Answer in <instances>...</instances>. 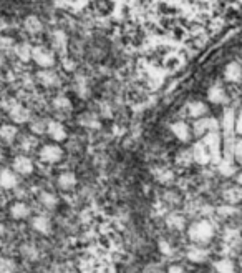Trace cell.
Returning a JSON list of instances; mask_svg holds the SVG:
<instances>
[{
  "label": "cell",
  "instance_id": "cell-39",
  "mask_svg": "<svg viewBox=\"0 0 242 273\" xmlns=\"http://www.w3.org/2000/svg\"><path fill=\"white\" fill-rule=\"evenodd\" d=\"M232 155H234V158L237 160V162H240V163H242V138H239L237 142L234 143Z\"/></svg>",
  "mask_w": 242,
  "mask_h": 273
},
{
  "label": "cell",
  "instance_id": "cell-12",
  "mask_svg": "<svg viewBox=\"0 0 242 273\" xmlns=\"http://www.w3.org/2000/svg\"><path fill=\"white\" fill-rule=\"evenodd\" d=\"M30 207H28L25 202H15V204H12L10 208H9V215H10V219L12 220H25L30 216Z\"/></svg>",
  "mask_w": 242,
  "mask_h": 273
},
{
  "label": "cell",
  "instance_id": "cell-27",
  "mask_svg": "<svg viewBox=\"0 0 242 273\" xmlns=\"http://www.w3.org/2000/svg\"><path fill=\"white\" fill-rule=\"evenodd\" d=\"M38 202L48 210H53V208H56V205H58V198H56V195L52 192H42L38 195Z\"/></svg>",
  "mask_w": 242,
  "mask_h": 273
},
{
  "label": "cell",
  "instance_id": "cell-1",
  "mask_svg": "<svg viewBox=\"0 0 242 273\" xmlns=\"http://www.w3.org/2000/svg\"><path fill=\"white\" fill-rule=\"evenodd\" d=\"M188 235L197 245H208L214 239V225L209 220H197L188 228Z\"/></svg>",
  "mask_w": 242,
  "mask_h": 273
},
{
  "label": "cell",
  "instance_id": "cell-46",
  "mask_svg": "<svg viewBox=\"0 0 242 273\" xmlns=\"http://www.w3.org/2000/svg\"><path fill=\"white\" fill-rule=\"evenodd\" d=\"M236 180H237V185H239V187H242V172H239V173H237Z\"/></svg>",
  "mask_w": 242,
  "mask_h": 273
},
{
  "label": "cell",
  "instance_id": "cell-36",
  "mask_svg": "<svg viewBox=\"0 0 242 273\" xmlns=\"http://www.w3.org/2000/svg\"><path fill=\"white\" fill-rule=\"evenodd\" d=\"M176 162L179 165H183V167H188L191 162H194V160H193V152H191V150L179 152V153H177V157H176Z\"/></svg>",
  "mask_w": 242,
  "mask_h": 273
},
{
  "label": "cell",
  "instance_id": "cell-30",
  "mask_svg": "<svg viewBox=\"0 0 242 273\" xmlns=\"http://www.w3.org/2000/svg\"><path fill=\"white\" fill-rule=\"evenodd\" d=\"M217 170L223 177H232V175L236 173V165H234L229 158H224L217 162Z\"/></svg>",
  "mask_w": 242,
  "mask_h": 273
},
{
  "label": "cell",
  "instance_id": "cell-9",
  "mask_svg": "<svg viewBox=\"0 0 242 273\" xmlns=\"http://www.w3.org/2000/svg\"><path fill=\"white\" fill-rule=\"evenodd\" d=\"M32 228H33V232H37L40 235H50L52 233V220L48 219V216L45 215H37V216H33L32 219Z\"/></svg>",
  "mask_w": 242,
  "mask_h": 273
},
{
  "label": "cell",
  "instance_id": "cell-15",
  "mask_svg": "<svg viewBox=\"0 0 242 273\" xmlns=\"http://www.w3.org/2000/svg\"><path fill=\"white\" fill-rule=\"evenodd\" d=\"M18 137V127L15 123H2L0 125V140L4 143H13Z\"/></svg>",
  "mask_w": 242,
  "mask_h": 273
},
{
  "label": "cell",
  "instance_id": "cell-45",
  "mask_svg": "<svg viewBox=\"0 0 242 273\" xmlns=\"http://www.w3.org/2000/svg\"><path fill=\"white\" fill-rule=\"evenodd\" d=\"M5 232H7V228H5V225L2 222H0V239H2V236L5 235Z\"/></svg>",
  "mask_w": 242,
  "mask_h": 273
},
{
  "label": "cell",
  "instance_id": "cell-3",
  "mask_svg": "<svg viewBox=\"0 0 242 273\" xmlns=\"http://www.w3.org/2000/svg\"><path fill=\"white\" fill-rule=\"evenodd\" d=\"M63 155H65V153H63V149L58 143H45V145H42L38 150L40 160L48 165H55V163L62 162Z\"/></svg>",
  "mask_w": 242,
  "mask_h": 273
},
{
  "label": "cell",
  "instance_id": "cell-35",
  "mask_svg": "<svg viewBox=\"0 0 242 273\" xmlns=\"http://www.w3.org/2000/svg\"><path fill=\"white\" fill-rule=\"evenodd\" d=\"M30 130L35 135H42L45 134L47 130V122L42 120V118H37V120H30Z\"/></svg>",
  "mask_w": 242,
  "mask_h": 273
},
{
  "label": "cell",
  "instance_id": "cell-40",
  "mask_svg": "<svg viewBox=\"0 0 242 273\" xmlns=\"http://www.w3.org/2000/svg\"><path fill=\"white\" fill-rule=\"evenodd\" d=\"M240 239V233L237 232L236 228H227L226 230V235H224V240L226 242H234V240H237Z\"/></svg>",
  "mask_w": 242,
  "mask_h": 273
},
{
  "label": "cell",
  "instance_id": "cell-6",
  "mask_svg": "<svg viewBox=\"0 0 242 273\" xmlns=\"http://www.w3.org/2000/svg\"><path fill=\"white\" fill-rule=\"evenodd\" d=\"M30 110H28L25 105L22 103H12L10 108H9V118L12 123L15 125H22V123H27L30 122Z\"/></svg>",
  "mask_w": 242,
  "mask_h": 273
},
{
  "label": "cell",
  "instance_id": "cell-32",
  "mask_svg": "<svg viewBox=\"0 0 242 273\" xmlns=\"http://www.w3.org/2000/svg\"><path fill=\"white\" fill-rule=\"evenodd\" d=\"M75 92L82 97V99H85V97L90 95V87H88V82L85 77L78 75L76 80H75Z\"/></svg>",
  "mask_w": 242,
  "mask_h": 273
},
{
  "label": "cell",
  "instance_id": "cell-21",
  "mask_svg": "<svg viewBox=\"0 0 242 273\" xmlns=\"http://www.w3.org/2000/svg\"><path fill=\"white\" fill-rule=\"evenodd\" d=\"M50 39H52V45L55 47V50L58 52H65L67 50V33L63 30H55L52 35H50Z\"/></svg>",
  "mask_w": 242,
  "mask_h": 273
},
{
  "label": "cell",
  "instance_id": "cell-43",
  "mask_svg": "<svg viewBox=\"0 0 242 273\" xmlns=\"http://www.w3.org/2000/svg\"><path fill=\"white\" fill-rule=\"evenodd\" d=\"M168 273H186V271H184V268L179 267V265H171L168 268Z\"/></svg>",
  "mask_w": 242,
  "mask_h": 273
},
{
  "label": "cell",
  "instance_id": "cell-19",
  "mask_svg": "<svg viewBox=\"0 0 242 273\" xmlns=\"http://www.w3.org/2000/svg\"><path fill=\"white\" fill-rule=\"evenodd\" d=\"M24 29L30 35H38L44 30V22L37 15H27L24 20Z\"/></svg>",
  "mask_w": 242,
  "mask_h": 273
},
{
  "label": "cell",
  "instance_id": "cell-17",
  "mask_svg": "<svg viewBox=\"0 0 242 273\" xmlns=\"http://www.w3.org/2000/svg\"><path fill=\"white\" fill-rule=\"evenodd\" d=\"M208 100L211 103H216V105H223L227 102V94L223 85H219V83H214V85H211L208 90Z\"/></svg>",
  "mask_w": 242,
  "mask_h": 273
},
{
  "label": "cell",
  "instance_id": "cell-4",
  "mask_svg": "<svg viewBox=\"0 0 242 273\" xmlns=\"http://www.w3.org/2000/svg\"><path fill=\"white\" fill-rule=\"evenodd\" d=\"M12 170L15 172L17 175H22V177H28V175H32L35 170V163L30 157L27 155H17L13 157L12 160Z\"/></svg>",
  "mask_w": 242,
  "mask_h": 273
},
{
  "label": "cell",
  "instance_id": "cell-31",
  "mask_svg": "<svg viewBox=\"0 0 242 273\" xmlns=\"http://www.w3.org/2000/svg\"><path fill=\"white\" fill-rule=\"evenodd\" d=\"M80 123L83 125V127H87V129H91V130H96V129H99V118L95 115V114H83L82 117H80Z\"/></svg>",
  "mask_w": 242,
  "mask_h": 273
},
{
  "label": "cell",
  "instance_id": "cell-10",
  "mask_svg": "<svg viewBox=\"0 0 242 273\" xmlns=\"http://www.w3.org/2000/svg\"><path fill=\"white\" fill-rule=\"evenodd\" d=\"M193 160L197 163H201V165H206V163H209L212 162V158H211V152L208 149V145H206L204 142H197L194 143L193 147Z\"/></svg>",
  "mask_w": 242,
  "mask_h": 273
},
{
  "label": "cell",
  "instance_id": "cell-38",
  "mask_svg": "<svg viewBox=\"0 0 242 273\" xmlns=\"http://www.w3.org/2000/svg\"><path fill=\"white\" fill-rule=\"evenodd\" d=\"M232 125H234V117H232V112L227 110L226 115H224V129H226V134L229 137V132L232 130Z\"/></svg>",
  "mask_w": 242,
  "mask_h": 273
},
{
  "label": "cell",
  "instance_id": "cell-25",
  "mask_svg": "<svg viewBox=\"0 0 242 273\" xmlns=\"http://www.w3.org/2000/svg\"><path fill=\"white\" fill-rule=\"evenodd\" d=\"M153 177H154L156 181H159L161 185H168L174 180V173L171 170H168V169H154Z\"/></svg>",
  "mask_w": 242,
  "mask_h": 273
},
{
  "label": "cell",
  "instance_id": "cell-34",
  "mask_svg": "<svg viewBox=\"0 0 242 273\" xmlns=\"http://www.w3.org/2000/svg\"><path fill=\"white\" fill-rule=\"evenodd\" d=\"M15 40L10 35H0V52H9L12 48H15Z\"/></svg>",
  "mask_w": 242,
  "mask_h": 273
},
{
  "label": "cell",
  "instance_id": "cell-29",
  "mask_svg": "<svg viewBox=\"0 0 242 273\" xmlns=\"http://www.w3.org/2000/svg\"><path fill=\"white\" fill-rule=\"evenodd\" d=\"M214 270L217 273H236V265L229 258H220L214 263Z\"/></svg>",
  "mask_w": 242,
  "mask_h": 273
},
{
  "label": "cell",
  "instance_id": "cell-26",
  "mask_svg": "<svg viewBox=\"0 0 242 273\" xmlns=\"http://www.w3.org/2000/svg\"><path fill=\"white\" fill-rule=\"evenodd\" d=\"M224 200L227 204H237V202L242 200V187H229L224 190Z\"/></svg>",
  "mask_w": 242,
  "mask_h": 273
},
{
  "label": "cell",
  "instance_id": "cell-41",
  "mask_svg": "<svg viewBox=\"0 0 242 273\" xmlns=\"http://www.w3.org/2000/svg\"><path fill=\"white\" fill-rule=\"evenodd\" d=\"M159 251H161L163 255H171V253H173V247H171L169 242L161 240L159 242Z\"/></svg>",
  "mask_w": 242,
  "mask_h": 273
},
{
  "label": "cell",
  "instance_id": "cell-13",
  "mask_svg": "<svg viewBox=\"0 0 242 273\" xmlns=\"http://www.w3.org/2000/svg\"><path fill=\"white\" fill-rule=\"evenodd\" d=\"M76 184H78V178H76V175L73 172H62L58 175V178H56V185H58V188L63 192L73 190V188L76 187Z\"/></svg>",
  "mask_w": 242,
  "mask_h": 273
},
{
  "label": "cell",
  "instance_id": "cell-18",
  "mask_svg": "<svg viewBox=\"0 0 242 273\" xmlns=\"http://www.w3.org/2000/svg\"><path fill=\"white\" fill-rule=\"evenodd\" d=\"M171 132H173V135L179 140V142H189L191 140V129L186 122H174L171 125Z\"/></svg>",
  "mask_w": 242,
  "mask_h": 273
},
{
  "label": "cell",
  "instance_id": "cell-20",
  "mask_svg": "<svg viewBox=\"0 0 242 273\" xmlns=\"http://www.w3.org/2000/svg\"><path fill=\"white\" fill-rule=\"evenodd\" d=\"M188 114L193 118H203L206 114H208V105L201 100H193L188 103Z\"/></svg>",
  "mask_w": 242,
  "mask_h": 273
},
{
  "label": "cell",
  "instance_id": "cell-8",
  "mask_svg": "<svg viewBox=\"0 0 242 273\" xmlns=\"http://www.w3.org/2000/svg\"><path fill=\"white\" fill-rule=\"evenodd\" d=\"M18 187V175L12 169L0 170V188L2 190H13Z\"/></svg>",
  "mask_w": 242,
  "mask_h": 273
},
{
  "label": "cell",
  "instance_id": "cell-24",
  "mask_svg": "<svg viewBox=\"0 0 242 273\" xmlns=\"http://www.w3.org/2000/svg\"><path fill=\"white\" fill-rule=\"evenodd\" d=\"M20 251H22V257L25 258V260L28 262H37L38 258H40V251L38 248L35 247L33 243H25L20 247Z\"/></svg>",
  "mask_w": 242,
  "mask_h": 273
},
{
  "label": "cell",
  "instance_id": "cell-11",
  "mask_svg": "<svg viewBox=\"0 0 242 273\" xmlns=\"http://www.w3.org/2000/svg\"><path fill=\"white\" fill-rule=\"evenodd\" d=\"M219 123L214 120V118H199V120L194 123V134L197 137H204L209 132H217Z\"/></svg>",
  "mask_w": 242,
  "mask_h": 273
},
{
  "label": "cell",
  "instance_id": "cell-22",
  "mask_svg": "<svg viewBox=\"0 0 242 273\" xmlns=\"http://www.w3.org/2000/svg\"><path fill=\"white\" fill-rule=\"evenodd\" d=\"M32 45L25 44V42H22V44H17L15 48H13V52H15V57L20 60V62H30L32 60Z\"/></svg>",
  "mask_w": 242,
  "mask_h": 273
},
{
  "label": "cell",
  "instance_id": "cell-2",
  "mask_svg": "<svg viewBox=\"0 0 242 273\" xmlns=\"http://www.w3.org/2000/svg\"><path fill=\"white\" fill-rule=\"evenodd\" d=\"M32 60L35 62V65H38L40 68H53L56 64L55 52L42 45L32 48Z\"/></svg>",
  "mask_w": 242,
  "mask_h": 273
},
{
  "label": "cell",
  "instance_id": "cell-5",
  "mask_svg": "<svg viewBox=\"0 0 242 273\" xmlns=\"http://www.w3.org/2000/svg\"><path fill=\"white\" fill-rule=\"evenodd\" d=\"M37 82L45 88H55L60 85V75L53 68H40L37 72Z\"/></svg>",
  "mask_w": 242,
  "mask_h": 273
},
{
  "label": "cell",
  "instance_id": "cell-28",
  "mask_svg": "<svg viewBox=\"0 0 242 273\" xmlns=\"http://www.w3.org/2000/svg\"><path fill=\"white\" fill-rule=\"evenodd\" d=\"M52 103H53V108L58 112H70L73 107L72 100H70L67 95H56Z\"/></svg>",
  "mask_w": 242,
  "mask_h": 273
},
{
  "label": "cell",
  "instance_id": "cell-14",
  "mask_svg": "<svg viewBox=\"0 0 242 273\" xmlns=\"http://www.w3.org/2000/svg\"><path fill=\"white\" fill-rule=\"evenodd\" d=\"M186 257H188V260L193 263H204L206 260H208L209 251L204 247H201V245H191L186 251Z\"/></svg>",
  "mask_w": 242,
  "mask_h": 273
},
{
  "label": "cell",
  "instance_id": "cell-33",
  "mask_svg": "<svg viewBox=\"0 0 242 273\" xmlns=\"http://www.w3.org/2000/svg\"><path fill=\"white\" fill-rule=\"evenodd\" d=\"M0 273H17V263L9 257H0Z\"/></svg>",
  "mask_w": 242,
  "mask_h": 273
},
{
  "label": "cell",
  "instance_id": "cell-37",
  "mask_svg": "<svg viewBox=\"0 0 242 273\" xmlns=\"http://www.w3.org/2000/svg\"><path fill=\"white\" fill-rule=\"evenodd\" d=\"M236 212H237V208L234 205H231V204L217 208V215H220V216H232V215H236Z\"/></svg>",
  "mask_w": 242,
  "mask_h": 273
},
{
  "label": "cell",
  "instance_id": "cell-16",
  "mask_svg": "<svg viewBox=\"0 0 242 273\" xmlns=\"http://www.w3.org/2000/svg\"><path fill=\"white\" fill-rule=\"evenodd\" d=\"M224 79L232 83H239L242 80V67L239 62H229V64L226 65Z\"/></svg>",
  "mask_w": 242,
  "mask_h": 273
},
{
  "label": "cell",
  "instance_id": "cell-44",
  "mask_svg": "<svg viewBox=\"0 0 242 273\" xmlns=\"http://www.w3.org/2000/svg\"><path fill=\"white\" fill-rule=\"evenodd\" d=\"M4 65H5V55L4 52H0V70L4 68Z\"/></svg>",
  "mask_w": 242,
  "mask_h": 273
},
{
  "label": "cell",
  "instance_id": "cell-7",
  "mask_svg": "<svg viewBox=\"0 0 242 273\" xmlns=\"http://www.w3.org/2000/svg\"><path fill=\"white\" fill-rule=\"evenodd\" d=\"M45 134L53 140V142H63L68 137V132L65 129V125L56 122V120H47V130Z\"/></svg>",
  "mask_w": 242,
  "mask_h": 273
},
{
  "label": "cell",
  "instance_id": "cell-42",
  "mask_svg": "<svg viewBox=\"0 0 242 273\" xmlns=\"http://www.w3.org/2000/svg\"><path fill=\"white\" fill-rule=\"evenodd\" d=\"M234 125H236V132L237 134H240L242 135V114H239V117L234 120Z\"/></svg>",
  "mask_w": 242,
  "mask_h": 273
},
{
  "label": "cell",
  "instance_id": "cell-23",
  "mask_svg": "<svg viewBox=\"0 0 242 273\" xmlns=\"http://www.w3.org/2000/svg\"><path fill=\"white\" fill-rule=\"evenodd\" d=\"M166 225L171 230H184V227H186V219L179 213H171L166 216Z\"/></svg>",
  "mask_w": 242,
  "mask_h": 273
}]
</instances>
